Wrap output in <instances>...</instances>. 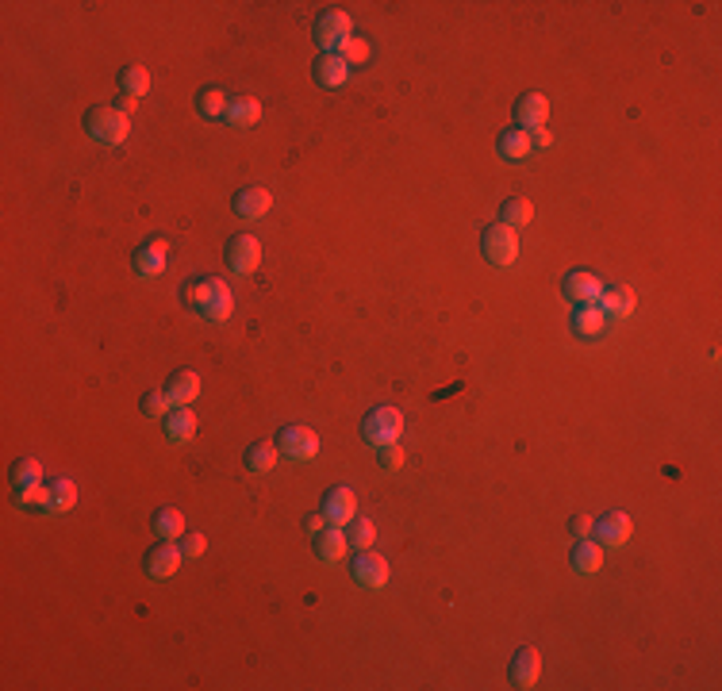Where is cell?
Returning <instances> with one entry per match:
<instances>
[{
  "label": "cell",
  "mask_w": 722,
  "mask_h": 691,
  "mask_svg": "<svg viewBox=\"0 0 722 691\" xmlns=\"http://www.w3.org/2000/svg\"><path fill=\"white\" fill-rule=\"evenodd\" d=\"M181 304L204 323H227L235 311V292L223 277H189L181 284Z\"/></svg>",
  "instance_id": "1"
},
{
  "label": "cell",
  "mask_w": 722,
  "mask_h": 691,
  "mask_svg": "<svg viewBox=\"0 0 722 691\" xmlns=\"http://www.w3.org/2000/svg\"><path fill=\"white\" fill-rule=\"evenodd\" d=\"M85 135L93 142H100V147H120V142L131 135V120H127V112L115 108V104H96V108L85 112Z\"/></svg>",
  "instance_id": "2"
},
{
  "label": "cell",
  "mask_w": 722,
  "mask_h": 691,
  "mask_svg": "<svg viewBox=\"0 0 722 691\" xmlns=\"http://www.w3.org/2000/svg\"><path fill=\"white\" fill-rule=\"evenodd\" d=\"M400 435H403V415H400V408H393V403H381V408H373L366 419H361V438H366L373 450L396 445Z\"/></svg>",
  "instance_id": "3"
},
{
  "label": "cell",
  "mask_w": 722,
  "mask_h": 691,
  "mask_svg": "<svg viewBox=\"0 0 722 691\" xmlns=\"http://www.w3.org/2000/svg\"><path fill=\"white\" fill-rule=\"evenodd\" d=\"M481 250H484V262H492V265H515V257H519V235L511 227H503V223H492L481 235Z\"/></svg>",
  "instance_id": "4"
},
{
  "label": "cell",
  "mask_w": 722,
  "mask_h": 691,
  "mask_svg": "<svg viewBox=\"0 0 722 691\" xmlns=\"http://www.w3.org/2000/svg\"><path fill=\"white\" fill-rule=\"evenodd\" d=\"M277 453L293 457V461H311L320 453V435L311 426H300V423H288L277 430Z\"/></svg>",
  "instance_id": "5"
},
{
  "label": "cell",
  "mask_w": 722,
  "mask_h": 691,
  "mask_svg": "<svg viewBox=\"0 0 722 691\" xmlns=\"http://www.w3.org/2000/svg\"><path fill=\"white\" fill-rule=\"evenodd\" d=\"M311 31H315V42H320L323 50H342V42L354 39V23H350V16H346V12L330 8V12H323V16L315 20Z\"/></svg>",
  "instance_id": "6"
},
{
  "label": "cell",
  "mask_w": 722,
  "mask_h": 691,
  "mask_svg": "<svg viewBox=\"0 0 722 691\" xmlns=\"http://www.w3.org/2000/svg\"><path fill=\"white\" fill-rule=\"evenodd\" d=\"M227 269L235 273V277H247V273L257 269V262H262V242H257L254 235H235L227 238Z\"/></svg>",
  "instance_id": "7"
},
{
  "label": "cell",
  "mask_w": 722,
  "mask_h": 691,
  "mask_svg": "<svg viewBox=\"0 0 722 691\" xmlns=\"http://www.w3.org/2000/svg\"><path fill=\"white\" fill-rule=\"evenodd\" d=\"M323 518H327V526H350L354 518H357V496H354V488H346V484L330 488V492L323 496Z\"/></svg>",
  "instance_id": "8"
},
{
  "label": "cell",
  "mask_w": 722,
  "mask_h": 691,
  "mask_svg": "<svg viewBox=\"0 0 722 691\" xmlns=\"http://www.w3.org/2000/svg\"><path fill=\"white\" fill-rule=\"evenodd\" d=\"M350 576L361 584V588H373V592H381L388 584V561L369 553V550H357L354 561H350Z\"/></svg>",
  "instance_id": "9"
},
{
  "label": "cell",
  "mask_w": 722,
  "mask_h": 691,
  "mask_svg": "<svg viewBox=\"0 0 722 691\" xmlns=\"http://www.w3.org/2000/svg\"><path fill=\"white\" fill-rule=\"evenodd\" d=\"M561 292H565L569 304H596L603 284H600V277H591V273L573 269V273H565V281H561Z\"/></svg>",
  "instance_id": "10"
},
{
  "label": "cell",
  "mask_w": 722,
  "mask_h": 691,
  "mask_svg": "<svg viewBox=\"0 0 722 691\" xmlns=\"http://www.w3.org/2000/svg\"><path fill=\"white\" fill-rule=\"evenodd\" d=\"M546 120H550V100L542 93H523L515 100V127L534 131V127H546Z\"/></svg>",
  "instance_id": "11"
},
{
  "label": "cell",
  "mask_w": 722,
  "mask_h": 691,
  "mask_svg": "<svg viewBox=\"0 0 722 691\" xmlns=\"http://www.w3.org/2000/svg\"><path fill=\"white\" fill-rule=\"evenodd\" d=\"M311 77L320 89H338V85H346V77H350V66L342 62L338 50H323L311 66Z\"/></svg>",
  "instance_id": "12"
},
{
  "label": "cell",
  "mask_w": 722,
  "mask_h": 691,
  "mask_svg": "<svg viewBox=\"0 0 722 691\" xmlns=\"http://www.w3.org/2000/svg\"><path fill=\"white\" fill-rule=\"evenodd\" d=\"M181 561H185L181 545L162 542V545H154V550H150L147 557H142V569H147V576H154V580H166V576L177 572Z\"/></svg>",
  "instance_id": "13"
},
{
  "label": "cell",
  "mask_w": 722,
  "mask_h": 691,
  "mask_svg": "<svg viewBox=\"0 0 722 691\" xmlns=\"http://www.w3.org/2000/svg\"><path fill=\"white\" fill-rule=\"evenodd\" d=\"M230 208H235V215H242V220H262V215L273 208V193L262 189V184H250V189L235 193Z\"/></svg>",
  "instance_id": "14"
},
{
  "label": "cell",
  "mask_w": 722,
  "mask_h": 691,
  "mask_svg": "<svg viewBox=\"0 0 722 691\" xmlns=\"http://www.w3.org/2000/svg\"><path fill=\"white\" fill-rule=\"evenodd\" d=\"M630 515H623V511H608L603 518H596L591 523V534H596V542L600 545H623L627 538H630Z\"/></svg>",
  "instance_id": "15"
},
{
  "label": "cell",
  "mask_w": 722,
  "mask_h": 691,
  "mask_svg": "<svg viewBox=\"0 0 722 691\" xmlns=\"http://www.w3.org/2000/svg\"><path fill=\"white\" fill-rule=\"evenodd\" d=\"M600 311L608 315L611 323H623L627 315L634 311V292L627 284H603V292H600Z\"/></svg>",
  "instance_id": "16"
},
{
  "label": "cell",
  "mask_w": 722,
  "mask_h": 691,
  "mask_svg": "<svg viewBox=\"0 0 722 691\" xmlns=\"http://www.w3.org/2000/svg\"><path fill=\"white\" fill-rule=\"evenodd\" d=\"M166 254H169V242L166 238H150L142 242V247L135 250V273L139 277H158V273L166 269Z\"/></svg>",
  "instance_id": "17"
},
{
  "label": "cell",
  "mask_w": 722,
  "mask_h": 691,
  "mask_svg": "<svg viewBox=\"0 0 722 691\" xmlns=\"http://www.w3.org/2000/svg\"><path fill=\"white\" fill-rule=\"evenodd\" d=\"M538 672H542V657L530 650H519L515 657H511V669H508V676H511V684L515 687H534L538 684Z\"/></svg>",
  "instance_id": "18"
},
{
  "label": "cell",
  "mask_w": 722,
  "mask_h": 691,
  "mask_svg": "<svg viewBox=\"0 0 722 691\" xmlns=\"http://www.w3.org/2000/svg\"><path fill=\"white\" fill-rule=\"evenodd\" d=\"M166 396L173 399V408H185V403H193V399L200 396V372H193V369L173 372V377L166 381Z\"/></svg>",
  "instance_id": "19"
},
{
  "label": "cell",
  "mask_w": 722,
  "mask_h": 691,
  "mask_svg": "<svg viewBox=\"0 0 722 691\" xmlns=\"http://www.w3.org/2000/svg\"><path fill=\"white\" fill-rule=\"evenodd\" d=\"M530 150H534L530 131H523V127H508V131H500V139H496V154L503 162H523Z\"/></svg>",
  "instance_id": "20"
},
{
  "label": "cell",
  "mask_w": 722,
  "mask_h": 691,
  "mask_svg": "<svg viewBox=\"0 0 722 691\" xmlns=\"http://www.w3.org/2000/svg\"><path fill=\"white\" fill-rule=\"evenodd\" d=\"M311 545H315V557H320L323 565H335V561H342L346 550H350V542H346V534L338 526H327L323 534H315Z\"/></svg>",
  "instance_id": "21"
},
{
  "label": "cell",
  "mask_w": 722,
  "mask_h": 691,
  "mask_svg": "<svg viewBox=\"0 0 722 691\" xmlns=\"http://www.w3.org/2000/svg\"><path fill=\"white\" fill-rule=\"evenodd\" d=\"M262 120V104H257L254 96H239V100H227V112H223V123L227 127H254Z\"/></svg>",
  "instance_id": "22"
},
{
  "label": "cell",
  "mask_w": 722,
  "mask_h": 691,
  "mask_svg": "<svg viewBox=\"0 0 722 691\" xmlns=\"http://www.w3.org/2000/svg\"><path fill=\"white\" fill-rule=\"evenodd\" d=\"M569 565H573V572H581V576L600 572V565H603V545H600V542H584V538H576L573 553H569Z\"/></svg>",
  "instance_id": "23"
},
{
  "label": "cell",
  "mask_w": 722,
  "mask_h": 691,
  "mask_svg": "<svg viewBox=\"0 0 722 691\" xmlns=\"http://www.w3.org/2000/svg\"><path fill=\"white\" fill-rule=\"evenodd\" d=\"M162 423H166V438H169L173 445L193 442V435H196V415H193L189 408H173Z\"/></svg>",
  "instance_id": "24"
},
{
  "label": "cell",
  "mask_w": 722,
  "mask_h": 691,
  "mask_svg": "<svg viewBox=\"0 0 722 691\" xmlns=\"http://www.w3.org/2000/svg\"><path fill=\"white\" fill-rule=\"evenodd\" d=\"M608 327V315L600 311V304H576V311H573V330L581 338H596L600 330Z\"/></svg>",
  "instance_id": "25"
},
{
  "label": "cell",
  "mask_w": 722,
  "mask_h": 691,
  "mask_svg": "<svg viewBox=\"0 0 722 691\" xmlns=\"http://www.w3.org/2000/svg\"><path fill=\"white\" fill-rule=\"evenodd\" d=\"M150 530L162 542H173V538H181L185 534V515L177 511V507H158L154 511V518H150Z\"/></svg>",
  "instance_id": "26"
},
{
  "label": "cell",
  "mask_w": 722,
  "mask_h": 691,
  "mask_svg": "<svg viewBox=\"0 0 722 691\" xmlns=\"http://www.w3.org/2000/svg\"><path fill=\"white\" fill-rule=\"evenodd\" d=\"M247 469L254 472V477H266L269 469H277V445H269V442L247 445Z\"/></svg>",
  "instance_id": "27"
},
{
  "label": "cell",
  "mask_w": 722,
  "mask_h": 691,
  "mask_svg": "<svg viewBox=\"0 0 722 691\" xmlns=\"http://www.w3.org/2000/svg\"><path fill=\"white\" fill-rule=\"evenodd\" d=\"M77 503V484L69 480V477H54L50 480V507H47V515H62V511H69Z\"/></svg>",
  "instance_id": "28"
},
{
  "label": "cell",
  "mask_w": 722,
  "mask_h": 691,
  "mask_svg": "<svg viewBox=\"0 0 722 691\" xmlns=\"http://www.w3.org/2000/svg\"><path fill=\"white\" fill-rule=\"evenodd\" d=\"M147 89H150V69H147V66H127L123 74H120V93H123L127 100L147 96Z\"/></svg>",
  "instance_id": "29"
},
{
  "label": "cell",
  "mask_w": 722,
  "mask_h": 691,
  "mask_svg": "<svg viewBox=\"0 0 722 691\" xmlns=\"http://www.w3.org/2000/svg\"><path fill=\"white\" fill-rule=\"evenodd\" d=\"M530 220H534V208L527 204V200L511 196V200H503V204H500V223H503V227L519 230V227H527Z\"/></svg>",
  "instance_id": "30"
},
{
  "label": "cell",
  "mask_w": 722,
  "mask_h": 691,
  "mask_svg": "<svg viewBox=\"0 0 722 691\" xmlns=\"http://www.w3.org/2000/svg\"><path fill=\"white\" fill-rule=\"evenodd\" d=\"M35 484H42V465L35 457H20L16 465H12V488L23 492V488H35Z\"/></svg>",
  "instance_id": "31"
},
{
  "label": "cell",
  "mask_w": 722,
  "mask_h": 691,
  "mask_svg": "<svg viewBox=\"0 0 722 691\" xmlns=\"http://www.w3.org/2000/svg\"><path fill=\"white\" fill-rule=\"evenodd\" d=\"M196 112L204 115V120H223V112H227V93H223V89H200V93H196Z\"/></svg>",
  "instance_id": "32"
},
{
  "label": "cell",
  "mask_w": 722,
  "mask_h": 691,
  "mask_svg": "<svg viewBox=\"0 0 722 691\" xmlns=\"http://www.w3.org/2000/svg\"><path fill=\"white\" fill-rule=\"evenodd\" d=\"M16 503H20L23 511L47 515V507H50V484H35V488H23V492H16Z\"/></svg>",
  "instance_id": "33"
},
{
  "label": "cell",
  "mask_w": 722,
  "mask_h": 691,
  "mask_svg": "<svg viewBox=\"0 0 722 691\" xmlns=\"http://www.w3.org/2000/svg\"><path fill=\"white\" fill-rule=\"evenodd\" d=\"M346 542H350L354 550H369V545L377 542V526H373L369 518H354V523H350V534H346Z\"/></svg>",
  "instance_id": "34"
},
{
  "label": "cell",
  "mask_w": 722,
  "mask_h": 691,
  "mask_svg": "<svg viewBox=\"0 0 722 691\" xmlns=\"http://www.w3.org/2000/svg\"><path fill=\"white\" fill-rule=\"evenodd\" d=\"M139 411L150 415V419H166V415L173 411V399L166 396V388H162V392H147V396H142V403H139Z\"/></svg>",
  "instance_id": "35"
},
{
  "label": "cell",
  "mask_w": 722,
  "mask_h": 691,
  "mask_svg": "<svg viewBox=\"0 0 722 691\" xmlns=\"http://www.w3.org/2000/svg\"><path fill=\"white\" fill-rule=\"evenodd\" d=\"M338 54H342L346 66H366L369 62V42L366 39H346Z\"/></svg>",
  "instance_id": "36"
},
{
  "label": "cell",
  "mask_w": 722,
  "mask_h": 691,
  "mask_svg": "<svg viewBox=\"0 0 722 691\" xmlns=\"http://www.w3.org/2000/svg\"><path fill=\"white\" fill-rule=\"evenodd\" d=\"M377 461H381V469H384V472H396V469L403 465V450H400V442H396V445H381V450H377Z\"/></svg>",
  "instance_id": "37"
},
{
  "label": "cell",
  "mask_w": 722,
  "mask_h": 691,
  "mask_svg": "<svg viewBox=\"0 0 722 691\" xmlns=\"http://www.w3.org/2000/svg\"><path fill=\"white\" fill-rule=\"evenodd\" d=\"M181 553H185V561H196L200 553H204V538L200 534H181Z\"/></svg>",
  "instance_id": "38"
},
{
  "label": "cell",
  "mask_w": 722,
  "mask_h": 691,
  "mask_svg": "<svg viewBox=\"0 0 722 691\" xmlns=\"http://www.w3.org/2000/svg\"><path fill=\"white\" fill-rule=\"evenodd\" d=\"M569 534H573V538H588V534H591V518H588V515H573V518H569Z\"/></svg>",
  "instance_id": "39"
},
{
  "label": "cell",
  "mask_w": 722,
  "mask_h": 691,
  "mask_svg": "<svg viewBox=\"0 0 722 691\" xmlns=\"http://www.w3.org/2000/svg\"><path fill=\"white\" fill-rule=\"evenodd\" d=\"M304 530H308L311 538H315V534H323V530H327V518H323V511H320V515H308V518H304Z\"/></svg>",
  "instance_id": "40"
},
{
  "label": "cell",
  "mask_w": 722,
  "mask_h": 691,
  "mask_svg": "<svg viewBox=\"0 0 722 691\" xmlns=\"http://www.w3.org/2000/svg\"><path fill=\"white\" fill-rule=\"evenodd\" d=\"M550 142H554V135H550V127H534V135H530V147H550Z\"/></svg>",
  "instance_id": "41"
}]
</instances>
